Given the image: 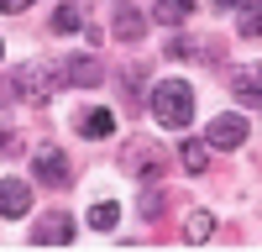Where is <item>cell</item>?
<instances>
[{"mask_svg":"<svg viewBox=\"0 0 262 252\" xmlns=\"http://www.w3.org/2000/svg\"><path fill=\"white\" fill-rule=\"evenodd\" d=\"M147 105H152V116H158V126H189L194 121V90L184 79H158Z\"/></svg>","mask_w":262,"mask_h":252,"instance_id":"1","label":"cell"},{"mask_svg":"<svg viewBox=\"0 0 262 252\" xmlns=\"http://www.w3.org/2000/svg\"><path fill=\"white\" fill-rule=\"evenodd\" d=\"M58 79H63V69H53V63H21V69H11V95L16 100H27V105H48L53 100V90H58Z\"/></svg>","mask_w":262,"mask_h":252,"instance_id":"2","label":"cell"},{"mask_svg":"<svg viewBox=\"0 0 262 252\" xmlns=\"http://www.w3.org/2000/svg\"><path fill=\"white\" fill-rule=\"evenodd\" d=\"M121 168H126V174H137V179H152V174H163V147L152 142V137H137V142H126V147H121Z\"/></svg>","mask_w":262,"mask_h":252,"instance_id":"3","label":"cell"},{"mask_svg":"<svg viewBox=\"0 0 262 252\" xmlns=\"http://www.w3.org/2000/svg\"><path fill=\"white\" fill-rule=\"evenodd\" d=\"M32 174H37V184H48V189H63L74 174H69V158L58 153L53 142H42L37 153H32Z\"/></svg>","mask_w":262,"mask_h":252,"instance_id":"4","label":"cell"},{"mask_svg":"<svg viewBox=\"0 0 262 252\" xmlns=\"http://www.w3.org/2000/svg\"><path fill=\"white\" fill-rule=\"evenodd\" d=\"M32 242H37V247H63V242H74V216H69V210H48V216H37V221H32Z\"/></svg>","mask_w":262,"mask_h":252,"instance_id":"5","label":"cell"},{"mask_svg":"<svg viewBox=\"0 0 262 252\" xmlns=\"http://www.w3.org/2000/svg\"><path fill=\"white\" fill-rule=\"evenodd\" d=\"M205 142H210V147H221V153L242 147V142H247V116H231V111H226V116H215V121L205 126Z\"/></svg>","mask_w":262,"mask_h":252,"instance_id":"6","label":"cell"},{"mask_svg":"<svg viewBox=\"0 0 262 252\" xmlns=\"http://www.w3.org/2000/svg\"><path fill=\"white\" fill-rule=\"evenodd\" d=\"M27 210H32V184H21V179H0V216L21 221Z\"/></svg>","mask_w":262,"mask_h":252,"instance_id":"7","label":"cell"},{"mask_svg":"<svg viewBox=\"0 0 262 252\" xmlns=\"http://www.w3.org/2000/svg\"><path fill=\"white\" fill-rule=\"evenodd\" d=\"M58 69H63V79H69V84H79V90H95V84L105 79V69H100L95 58H63Z\"/></svg>","mask_w":262,"mask_h":252,"instance_id":"8","label":"cell"},{"mask_svg":"<svg viewBox=\"0 0 262 252\" xmlns=\"http://www.w3.org/2000/svg\"><path fill=\"white\" fill-rule=\"evenodd\" d=\"M231 90H236V100H262V63H242V69L231 74Z\"/></svg>","mask_w":262,"mask_h":252,"instance_id":"9","label":"cell"},{"mask_svg":"<svg viewBox=\"0 0 262 252\" xmlns=\"http://www.w3.org/2000/svg\"><path fill=\"white\" fill-rule=\"evenodd\" d=\"M79 132L100 142V137H111V132H116V116H111V111H84V116H79Z\"/></svg>","mask_w":262,"mask_h":252,"instance_id":"10","label":"cell"},{"mask_svg":"<svg viewBox=\"0 0 262 252\" xmlns=\"http://www.w3.org/2000/svg\"><path fill=\"white\" fill-rule=\"evenodd\" d=\"M152 16H158L163 27H179V21L194 16V0H158V6H152Z\"/></svg>","mask_w":262,"mask_h":252,"instance_id":"11","label":"cell"},{"mask_svg":"<svg viewBox=\"0 0 262 252\" xmlns=\"http://www.w3.org/2000/svg\"><path fill=\"white\" fill-rule=\"evenodd\" d=\"M179 158H184V168H189V174H205V168H210V142H184L179 147Z\"/></svg>","mask_w":262,"mask_h":252,"instance_id":"12","label":"cell"},{"mask_svg":"<svg viewBox=\"0 0 262 252\" xmlns=\"http://www.w3.org/2000/svg\"><path fill=\"white\" fill-rule=\"evenodd\" d=\"M242 42H252V37H262V0H252V6H242Z\"/></svg>","mask_w":262,"mask_h":252,"instance_id":"13","label":"cell"},{"mask_svg":"<svg viewBox=\"0 0 262 252\" xmlns=\"http://www.w3.org/2000/svg\"><path fill=\"white\" fill-rule=\"evenodd\" d=\"M215 231V216H205V210H194V216L184 221V242H205Z\"/></svg>","mask_w":262,"mask_h":252,"instance_id":"14","label":"cell"},{"mask_svg":"<svg viewBox=\"0 0 262 252\" xmlns=\"http://www.w3.org/2000/svg\"><path fill=\"white\" fill-rule=\"evenodd\" d=\"M116 221H121V205H111V200H100V205L90 210V226H95V231H116Z\"/></svg>","mask_w":262,"mask_h":252,"instance_id":"15","label":"cell"},{"mask_svg":"<svg viewBox=\"0 0 262 252\" xmlns=\"http://www.w3.org/2000/svg\"><path fill=\"white\" fill-rule=\"evenodd\" d=\"M116 37H126V42H137V37H142V16L131 11V6L116 11Z\"/></svg>","mask_w":262,"mask_h":252,"instance_id":"16","label":"cell"},{"mask_svg":"<svg viewBox=\"0 0 262 252\" xmlns=\"http://www.w3.org/2000/svg\"><path fill=\"white\" fill-rule=\"evenodd\" d=\"M53 27H58V32H79V27H84V16H79V6H58V16H53Z\"/></svg>","mask_w":262,"mask_h":252,"instance_id":"17","label":"cell"},{"mask_svg":"<svg viewBox=\"0 0 262 252\" xmlns=\"http://www.w3.org/2000/svg\"><path fill=\"white\" fill-rule=\"evenodd\" d=\"M32 6V0H0V11H6V16H16V11H27Z\"/></svg>","mask_w":262,"mask_h":252,"instance_id":"18","label":"cell"},{"mask_svg":"<svg viewBox=\"0 0 262 252\" xmlns=\"http://www.w3.org/2000/svg\"><path fill=\"white\" fill-rule=\"evenodd\" d=\"M231 6H236V0H215V11H231Z\"/></svg>","mask_w":262,"mask_h":252,"instance_id":"19","label":"cell"}]
</instances>
